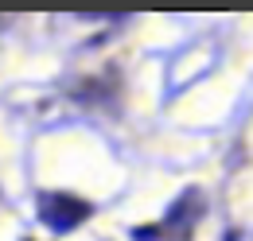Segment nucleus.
Listing matches in <instances>:
<instances>
[{
    "instance_id": "1",
    "label": "nucleus",
    "mask_w": 253,
    "mask_h": 241,
    "mask_svg": "<svg viewBox=\"0 0 253 241\" xmlns=\"http://www.w3.org/2000/svg\"><path fill=\"white\" fill-rule=\"evenodd\" d=\"M86 214H90V206L82 199H70V195H43L39 199V218L51 234H70Z\"/></svg>"
}]
</instances>
